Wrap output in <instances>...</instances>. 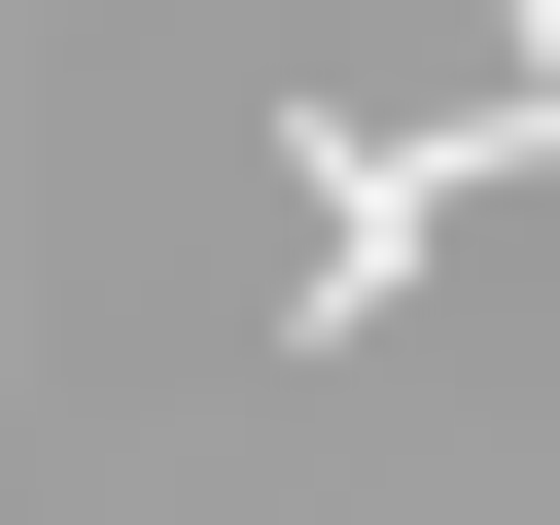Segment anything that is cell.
<instances>
[{"label":"cell","instance_id":"6da1fadb","mask_svg":"<svg viewBox=\"0 0 560 525\" xmlns=\"http://www.w3.org/2000/svg\"><path fill=\"white\" fill-rule=\"evenodd\" d=\"M490 175H560V0H490Z\"/></svg>","mask_w":560,"mask_h":525}]
</instances>
